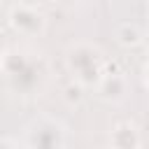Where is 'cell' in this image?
Wrapping results in <instances>:
<instances>
[{"instance_id":"obj_1","label":"cell","mask_w":149,"mask_h":149,"mask_svg":"<svg viewBox=\"0 0 149 149\" xmlns=\"http://www.w3.org/2000/svg\"><path fill=\"white\" fill-rule=\"evenodd\" d=\"M65 68L74 84L81 88H95V84L109 72V61L95 42H74L65 51Z\"/></svg>"},{"instance_id":"obj_2","label":"cell","mask_w":149,"mask_h":149,"mask_svg":"<svg viewBox=\"0 0 149 149\" xmlns=\"http://www.w3.org/2000/svg\"><path fill=\"white\" fill-rule=\"evenodd\" d=\"M2 79L19 93H28L42 81V58L28 49L12 47L0 56Z\"/></svg>"},{"instance_id":"obj_3","label":"cell","mask_w":149,"mask_h":149,"mask_svg":"<svg viewBox=\"0 0 149 149\" xmlns=\"http://www.w3.org/2000/svg\"><path fill=\"white\" fill-rule=\"evenodd\" d=\"M7 21L23 37H37L47 28V14L42 12V7L28 5V2L12 5L9 12H7Z\"/></svg>"},{"instance_id":"obj_4","label":"cell","mask_w":149,"mask_h":149,"mask_svg":"<svg viewBox=\"0 0 149 149\" xmlns=\"http://www.w3.org/2000/svg\"><path fill=\"white\" fill-rule=\"evenodd\" d=\"M28 147L30 149H63V126L49 119V128L42 123H33L28 130Z\"/></svg>"},{"instance_id":"obj_5","label":"cell","mask_w":149,"mask_h":149,"mask_svg":"<svg viewBox=\"0 0 149 149\" xmlns=\"http://www.w3.org/2000/svg\"><path fill=\"white\" fill-rule=\"evenodd\" d=\"M107 142H109V149H140L142 147V133H140L135 121L123 119V121H116L112 126Z\"/></svg>"},{"instance_id":"obj_6","label":"cell","mask_w":149,"mask_h":149,"mask_svg":"<svg viewBox=\"0 0 149 149\" xmlns=\"http://www.w3.org/2000/svg\"><path fill=\"white\" fill-rule=\"evenodd\" d=\"M95 91H98V98L107 100V102H119L126 98V91H128V81L121 72H107L98 84H95Z\"/></svg>"},{"instance_id":"obj_7","label":"cell","mask_w":149,"mask_h":149,"mask_svg":"<svg viewBox=\"0 0 149 149\" xmlns=\"http://www.w3.org/2000/svg\"><path fill=\"white\" fill-rule=\"evenodd\" d=\"M116 42L123 44V47H137L140 42H144V35H142L137 23L123 21V23L116 26Z\"/></svg>"},{"instance_id":"obj_8","label":"cell","mask_w":149,"mask_h":149,"mask_svg":"<svg viewBox=\"0 0 149 149\" xmlns=\"http://www.w3.org/2000/svg\"><path fill=\"white\" fill-rule=\"evenodd\" d=\"M142 77H144V84H147V88H149V61L144 63V70H142Z\"/></svg>"}]
</instances>
